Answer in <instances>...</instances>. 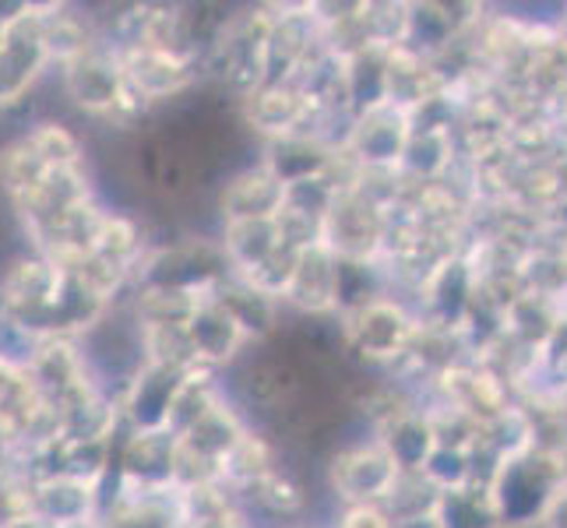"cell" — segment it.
Segmentation results:
<instances>
[{"instance_id": "1", "label": "cell", "mask_w": 567, "mask_h": 528, "mask_svg": "<svg viewBox=\"0 0 567 528\" xmlns=\"http://www.w3.org/2000/svg\"><path fill=\"white\" fill-rule=\"evenodd\" d=\"M64 89L78 106L106 116L116 103V95H121V89H124L121 53H103V50L92 46L89 53L74 56L64 71Z\"/></svg>"}, {"instance_id": "2", "label": "cell", "mask_w": 567, "mask_h": 528, "mask_svg": "<svg viewBox=\"0 0 567 528\" xmlns=\"http://www.w3.org/2000/svg\"><path fill=\"white\" fill-rule=\"evenodd\" d=\"M286 208V184L268 166L237 173L223 190V215L229 222H268Z\"/></svg>"}]
</instances>
